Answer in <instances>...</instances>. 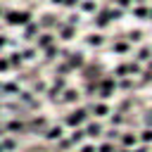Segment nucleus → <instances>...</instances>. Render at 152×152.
Wrapping results in <instances>:
<instances>
[{
    "label": "nucleus",
    "mask_w": 152,
    "mask_h": 152,
    "mask_svg": "<svg viewBox=\"0 0 152 152\" xmlns=\"http://www.w3.org/2000/svg\"><path fill=\"white\" fill-rule=\"evenodd\" d=\"M2 17H5V21H7L10 26H26V24L33 19V14H31L28 10H7Z\"/></svg>",
    "instance_id": "obj_1"
},
{
    "label": "nucleus",
    "mask_w": 152,
    "mask_h": 152,
    "mask_svg": "<svg viewBox=\"0 0 152 152\" xmlns=\"http://www.w3.org/2000/svg\"><path fill=\"white\" fill-rule=\"evenodd\" d=\"M86 121H88V107H86V109L78 107V109H74L69 116H64V124H66V126H74V128L81 126V124H86Z\"/></svg>",
    "instance_id": "obj_2"
},
{
    "label": "nucleus",
    "mask_w": 152,
    "mask_h": 152,
    "mask_svg": "<svg viewBox=\"0 0 152 152\" xmlns=\"http://www.w3.org/2000/svg\"><path fill=\"white\" fill-rule=\"evenodd\" d=\"M100 97L102 100H107V97H112V93H114V88H116V81H114V76H104V78H100Z\"/></svg>",
    "instance_id": "obj_3"
},
{
    "label": "nucleus",
    "mask_w": 152,
    "mask_h": 152,
    "mask_svg": "<svg viewBox=\"0 0 152 152\" xmlns=\"http://www.w3.org/2000/svg\"><path fill=\"white\" fill-rule=\"evenodd\" d=\"M128 74H140V64L138 62H126V64H119L116 66V76H128Z\"/></svg>",
    "instance_id": "obj_4"
},
{
    "label": "nucleus",
    "mask_w": 152,
    "mask_h": 152,
    "mask_svg": "<svg viewBox=\"0 0 152 152\" xmlns=\"http://www.w3.org/2000/svg\"><path fill=\"white\" fill-rule=\"evenodd\" d=\"M83 62H86V57L81 52H74V55H69V62L64 59V66H66V71H74V69L83 66Z\"/></svg>",
    "instance_id": "obj_5"
},
{
    "label": "nucleus",
    "mask_w": 152,
    "mask_h": 152,
    "mask_svg": "<svg viewBox=\"0 0 152 152\" xmlns=\"http://www.w3.org/2000/svg\"><path fill=\"white\" fill-rule=\"evenodd\" d=\"M38 33H40V24H38V21H28V24L24 26V38H26V40H36Z\"/></svg>",
    "instance_id": "obj_6"
},
{
    "label": "nucleus",
    "mask_w": 152,
    "mask_h": 152,
    "mask_svg": "<svg viewBox=\"0 0 152 152\" xmlns=\"http://www.w3.org/2000/svg\"><path fill=\"white\" fill-rule=\"evenodd\" d=\"M52 43H55L52 31H48V33H45V31H40V33H38V38H36V45H38L40 50H45V48H48V45H52Z\"/></svg>",
    "instance_id": "obj_7"
},
{
    "label": "nucleus",
    "mask_w": 152,
    "mask_h": 152,
    "mask_svg": "<svg viewBox=\"0 0 152 152\" xmlns=\"http://www.w3.org/2000/svg\"><path fill=\"white\" fill-rule=\"evenodd\" d=\"M62 135H64V128L62 126H50V128L45 126V131H43V138L45 140H59Z\"/></svg>",
    "instance_id": "obj_8"
},
{
    "label": "nucleus",
    "mask_w": 152,
    "mask_h": 152,
    "mask_svg": "<svg viewBox=\"0 0 152 152\" xmlns=\"http://www.w3.org/2000/svg\"><path fill=\"white\" fill-rule=\"evenodd\" d=\"M88 112H93L95 116H100V119H104V116H109V107L104 104V102H97V104H90L88 107Z\"/></svg>",
    "instance_id": "obj_9"
},
{
    "label": "nucleus",
    "mask_w": 152,
    "mask_h": 152,
    "mask_svg": "<svg viewBox=\"0 0 152 152\" xmlns=\"http://www.w3.org/2000/svg\"><path fill=\"white\" fill-rule=\"evenodd\" d=\"M74 36H76V26H71V24L59 26V40H71Z\"/></svg>",
    "instance_id": "obj_10"
},
{
    "label": "nucleus",
    "mask_w": 152,
    "mask_h": 152,
    "mask_svg": "<svg viewBox=\"0 0 152 152\" xmlns=\"http://www.w3.org/2000/svg\"><path fill=\"white\" fill-rule=\"evenodd\" d=\"M86 43H88L90 48H102V45H104V36H102V33H88V36H86Z\"/></svg>",
    "instance_id": "obj_11"
},
{
    "label": "nucleus",
    "mask_w": 152,
    "mask_h": 152,
    "mask_svg": "<svg viewBox=\"0 0 152 152\" xmlns=\"http://www.w3.org/2000/svg\"><path fill=\"white\" fill-rule=\"evenodd\" d=\"M7 62H10V69H14V71H21V66H24V59H21L19 52H12L7 57Z\"/></svg>",
    "instance_id": "obj_12"
},
{
    "label": "nucleus",
    "mask_w": 152,
    "mask_h": 152,
    "mask_svg": "<svg viewBox=\"0 0 152 152\" xmlns=\"http://www.w3.org/2000/svg\"><path fill=\"white\" fill-rule=\"evenodd\" d=\"M78 7H81V12H86V14H95V12L100 10L95 0H81V2H78Z\"/></svg>",
    "instance_id": "obj_13"
},
{
    "label": "nucleus",
    "mask_w": 152,
    "mask_h": 152,
    "mask_svg": "<svg viewBox=\"0 0 152 152\" xmlns=\"http://www.w3.org/2000/svg\"><path fill=\"white\" fill-rule=\"evenodd\" d=\"M133 17H135V19H142V21L150 19V7H147V5H135V7H133Z\"/></svg>",
    "instance_id": "obj_14"
},
{
    "label": "nucleus",
    "mask_w": 152,
    "mask_h": 152,
    "mask_svg": "<svg viewBox=\"0 0 152 152\" xmlns=\"http://www.w3.org/2000/svg\"><path fill=\"white\" fill-rule=\"evenodd\" d=\"M38 24H40V28H52V26H57V14H43Z\"/></svg>",
    "instance_id": "obj_15"
},
{
    "label": "nucleus",
    "mask_w": 152,
    "mask_h": 152,
    "mask_svg": "<svg viewBox=\"0 0 152 152\" xmlns=\"http://www.w3.org/2000/svg\"><path fill=\"white\" fill-rule=\"evenodd\" d=\"M57 55H59V48L52 43V45H48L45 50H43V57H45V62H55L57 59Z\"/></svg>",
    "instance_id": "obj_16"
},
{
    "label": "nucleus",
    "mask_w": 152,
    "mask_h": 152,
    "mask_svg": "<svg viewBox=\"0 0 152 152\" xmlns=\"http://www.w3.org/2000/svg\"><path fill=\"white\" fill-rule=\"evenodd\" d=\"M62 102H78V90H74V88H64V93H62Z\"/></svg>",
    "instance_id": "obj_17"
},
{
    "label": "nucleus",
    "mask_w": 152,
    "mask_h": 152,
    "mask_svg": "<svg viewBox=\"0 0 152 152\" xmlns=\"http://www.w3.org/2000/svg\"><path fill=\"white\" fill-rule=\"evenodd\" d=\"M7 131H12V133H24L26 131V126H24V121H19V119H12V121H7V126H5Z\"/></svg>",
    "instance_id": "obj_18"
},
{
    "label": "nucleus",
    "mask_w": 152,
    "mask_h": 152,
    "mask_svg": "<svg viewBox=\"0 0 152 152\" xmlns=\"http://www.w3.org/2000/svg\"><path fill=\"white\" fill-rule=\"evenodd\" d=\"M150 59H152V48H147V45L140 48L138 55H135V62H150Z\"/></svg>",
    "instance_id": "obj_19"
},
{
    "label": "nucleus",
    "mask_w": 152,
    "mask_h": 152,
    "mask_svg": "<svg viewBox=\"0 0 152 152\" xmlns=\"http://www.w3.org/2000/svg\"><path fill=\"white\" fill-rule=\"evenodd\" d=\"M135 140H138V135H135V133H131V131L121 133V145H124V147H131V145H135Z\"/></svg>",
    "instance_id": "obj_20"
},
{
    "label": "nucleus",
    "mask_w": 152,
    "mask_h": 152,
    "mask_svg": "<svg viewBox=\"0 0 152 152\" xmlns=\"http://www.w3.org/2000/svg\"><path fill=\"white\" fill-rule=\"evenodd\" d=\"M112 50H114V52H116V55H126V52H128V50H131V45H128V43H126V40H116V43H114V45H112Z\"/></svg>",
    "instance_id": "obj_21"
},
{
    "label": "nucleus",
    "mask_w": 152,
    "mask_h": 152,
    "mask_svg": "<svg viewBox=\"0 0 152 152\" xmlns=\"http://www.w3.org/2000/svg\"><path fill=\"white\" fill-rule=\"evenodd\" d=\"M19 55H21V59H24V62H33V59H36V55H38V50H36V48H26V50H21Z\"/></svg>",
    "instance_id": "obj_22"
},
{
    "label": "nucleus",
    "mask_w": 152,
    "mask_h": 152,
    "mask_svg": "<svg viewBox=\"0 0 152 152\" xmlns=\"http://www.w3.org/2000/svg\"><path fill=\"white\" fill-rule=\"evenodd\" d=\"M83 131H86V135L95 138V135H100V133H102V126H100V124H88V126H86Z\"/></svg>",
    "instance_id": "obj_23"
},
{
    "label": "nucleus",
    "mask_w": 152,
    "mask_h": 152,
    "mask_svg": "<svg viewBox=\"0 0 152 152\" xmlns=\"http://www.w3.org/2000/svg\"><path fill=\"white\" fill-rule=\"evenodd\" d=\"M133 86H135V83H133L128 76H124V78L119 81V88H121V90H133Z\"/></svg>",
    "instance_id": "obj_24"
},
{
    "label": "nucleus",
    "mask_w": 152,
    "mask_h": 152,
    "mask_svg": "<svg viewBox=\"0 0 152 152\" xmlns=\"http://www.w3.org/2000/svg\"><path fill=\"white\" fill-rule=\"evenodd\" d=\"M2 93H12V95H19V83H5V86H2Z\"/></svg>",
    "instance_id": "obj_25"
},
{
    "label": "nucleus",
    "mask_w": 152,
    "mask_h": 152,
    "mask_svg": "<svg viewBox=\"0 0 152 152\" xmlns=\"http://www.w3.org/2000/svg\"><path fill=\"white\" fill-rule=\"evenodd\" d=\"M71 145H74V142H71V138H64V135H62V138L57 140V150H69Z\"/></svg>",
    "instance_id": "obj_26"
},
{
    "label": "nucleus",
    "mask_w": 152,
    "mask_h": 152,
    "mask_svg": "<svg viewBox=\"0 0 152 152\" xmlns=\"http://www.w3.org/2000/svg\"><path fill=\"white\" fill-rule=\"evenodd\" d=\"M128 40H133V43H140V40H142V31H138V28L128 31Z\"/></svg>",
    "instance_id": "obj_27"
},
{
    "label": "nucleus",
    "mask_w": 152,
    "mask_h": 152,
    "mask_svg": "<svg viewBox=\"0 0 152 152\" xmlns=\"http://www.w3.org/2000/svg\"><path fill=\"white\" fill-rule=\"evenodd\" d=\"M83 138H86V131H83V128H76L74 135H71V142H81Z\"/></svg>",
    "instance_id": "obj_28"
},
{
    "label": "nucleus",
    "mask_w": 152,
    "mask_h": 152,
    "mask_svg": "<svg viewBox=\"0 0 152 152\" xmlns=\"http://www.w3.org/2000/svg\"><path fill=\"white\" fill-rule=\"evenodd\" d=\"M0 145H2V150H17V140H12V138H5Z\"/></svg>",
    "instance_id": "obj_29"
},
{
    "label": "nucleus",
    "mask_w": 152,
    "mask_h": 152,
    "mask_svg": "<svg viewBox=\"0 0 152 152\" xmlns=\"http://www.w3.org/2000/svg\"><path fill=\"white\" fill-rule=\"evenodd\" d=\"M140 140H142V142H152V128H145V131L140 133Z\"/></svg>",
    "instance_id": "obj_30"
},
{
    "label": "nucleus",
    "mask_w": 152,
    "mask_h": 152,
    "mask_svg": "<svg viewBox=\"0 0 152 152\" xmlns=\"http://www.w3.org/2000/svg\"><path fill=\"white\" fill-rule=\"evenodd\" d=\"M78 21H81L78 14H69V19H66V24H71V26H78Z\"/></svg>",
    "instance_id": "obj_31"
},
{
    "label": "nucleus",
    "mask_w": 152,
    "mask_h": 152,
    "mask_svg": "<svg viewBox=\"0 0 152 152\" xmlns=\"http://www.w3.org/2000/svg\"><path fill=\"white\" fill-rule=\"evenodd\" d=\"M114 147H112V142H102L100 147H97V152H112Z\"/></svg>",
    "instance_id": "obj_32"
},
{
    "label": "nucleus",
    "mask_w": 152,
    "mask_h": 152,
    "mask_svg": "<svg viewBox=\"0 0 152 152\" xmlns=\"http://www.w3.org/2000/svg\"><path fill=\"white\" fill-rule=\"evenodd\" d=\"M0 71H10V62H7V57H0Z\"/></svg>",
    "instance_id": "obj_33"
},
{
    "label": "nucleus",
    "mask_w": 152,
    "mask_h": 152,
    "mask_svg": "<svg viewBox=\"0 0 152 152\" xmlns=\"http://www.w3.org/2000/svg\"><path fill=\"white\" fill-rule=\"evenodd\" d=\"M121 119H124V116H121V114H119V112H116V114H114V116H112V124H114V126H119V124H121Z\"/></svg>",
    "instance_id": "obj_34"
},
{
    "label": "nucleus",
    "mask_w": 152,
    "mask_h": 152,
    "mask_svg": "<svg viewBox=\"0 0 152 152\" xmlns=\"http://www.w3.org/2000/svg\"><path fill=\"white\" fill-rule=\"evenodd\" d=\"M7 45H10V38H7V36H0V50L7 48Z\"/></svg>",
    "instance_id": "obj_35"
},
{
    "label": "nucleus",
    "mask_w": 152,
    "mask_h": 152,
    "mask_svg": "<svg viewBox=\"0 0 152 152\" xmlns=\"http://www.w3.org/2000/svg\"><path fill=\"white\" fill-rule=\"evenodd\" d=\"M81 152H95V147H93V145H83V147H81Z\"/></svg>",
    "instance_id": "obj_36"
},
{
    "label": "nucleus",
    "mask_w": 152,
    "mask_h": 152,
    "mask_svg": "<svg viewBox=\"0 0 152 152\" xmlns=\"http://www.w3.org/2000/svg\"><path fill=\"white\" fill-rule=\"evenodd\" d=\"M43 88H45V81H38V83H36V90H38V93H40V90H43Z\"/></svg>",
    "instance_id": "obj_37"
},
{
    "label": "nucleus",
    "mask_w": 152,
    "mask_h": 152,
    "mask_svg": "<svg viewBox=\"0 0 152 152\" xmlns=\"http://www.w3.org/2000/svg\"><path fill=\"white\" fill-rule=\"evenodd\" d=\"M52 5H59V7H64V0H50Z\"/></svg>",
    "instance_id": "obj_38"
},
{
    "label": "nucleus",
    "mask_w": 152,
    "mask_h": 152,
    "mask_svg": "<svg viewBox=\"0 0 152 152\" xmlns=\"http://www.w3.org/2000/svg\"><path fill=\"white\" fill-rule=\"evenodd\" d=\"M116 152H131V150H128V147H121V150H116Z\"/></svg>",
    "instance_id": "obj_39"
},
{
    "label": "nucleus",
    "mask_w": 152,
    "mask_h": 152,
    "mask_svg": "<svg viewBox=\"0 0 152 152\" xmlns=\"http://www.w3.org/2000/svg\"><path fill=\"white\" fill-rule=\"evenodd\" d=\"M135 2H138V5H145V2H147V0H135Z\"/></svg>",
    "instance_id": "obj_40"
},
{
    "label": "nucleus",
    "mask_w": 152,
    "mask_h": 152,
    "mask_svg": "<svg viewBox=\"0 0 152 152\" xmlns=\"http://www.w3.org/2000/svg\"><path fill=\"white\" fill-rule=\"evenodd\" d=\"M2 14H5V10H2V5H0V17H2Z\"/></svg>",
    "instance_id": "obj_41"
},
{
    "label": "nucleus",
    "mask_w": 152,
    "mask_h": 152,
    "mask_svg": "<svg viewBox=\"0 0 152 152\" xmlns=\"http://www.w3.org/2000/svg\"><path fill=\"white\" fill-rule=\"evenodd\" d=\"M150 19H152V10H150Z\"/></svg>",
    "instance_id": "obj_42"
},
{
    "label": "nucleus",
    "mask_w": 152,
    "mask_h": 152,
    "mask_svg": "<svg viewBox=\"0 0 152 152\" xmlns=\"http://www.w3.org/2000/svg\"><path fill=\"white\" fill-rule=\"evenodd\" d=\"M0 152H2V145H0Z\"/></svg>",
    "instance_id": "obj_43"
},
{
    "label": "nucleus",
    "mask_w": 152,
    "mask_h": 152,
    "mask_svg": "<svg viewBox=\"0 0 152 152\" xmlns=\"http://www.w3.org/2000/svg\"><path fill=\"white\" fill-rule=\"evenodd\" d=\"M0 135H2V133H0Z\"/></svg>",
    "instance_id": "obj_44"
}]
</instances>
